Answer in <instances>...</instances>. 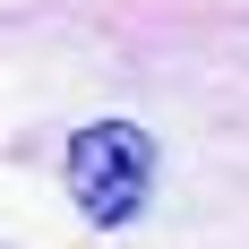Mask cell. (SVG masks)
Returning a JSON list of instances; mask_svg holds the SVG:
<instances>
[{
	"label": "cell",
	"instance_id": "obj_1",
	"mask_svg": "<svg viewBox=\"0 0 249 249\" xmlns=\"http://www.w3.org/2000/svg\"><path fill=\"white\" fill-rule=\"evenodd\" d=\"M146 180H155V146L138 121H86L69 138V198L86 224H129L146 206Z\"/></svg>",
	"mask_w": 249,
	"mask_h": 249
}]
</instances>
